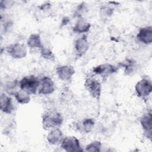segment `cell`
I'll return each instance as SVG.
<instances>
[{
    "instance_id": "5bb4252c",
    "label": "cell",
    "mask_w": 152,
    "mask_h": 152,
    "mask_svg": "<svg viewBox=\"0 0 152 152\" xmlns=\"http://www.w3.org/2000/svg\"><path fill=\"white\" fill-rule=\"evenodd\" d=\"M1 110L7 113H10L13 110L11 99L5 94L1 95Z\"/></svg>"
},
{
    "instance_id": "603a6c76",
    "label": "cell",
    "mask_w": 152,
    "mask_h": 152,
    "mask_svg": "<svg viewBox=\"0 0 152 152\" xmlns=\"http://www.w3.org/2000/svg\"><path fill=\"white\" fill-rule=\"evenodd\" d=\"M68 21H69V19H68V18L65 17V18H63V20H62V25L67 24V23H68Z\"/></svg>"
},
{
    "instance_id": "7c38bea8",
    "label": "cell",
    "mask_w": 152,
    "mask_h": 152,
    "mask_svg": "<svg viewBox=\"0 0 152 152\" xmlns=\"http://www.w3.org/2000/svg\"><path fill=\"white\" fill-rule=\"evenodd\" d=\"M63 139L62 132L58 128L51 131L47 136V140L51 144L56 145L61 144Z\"/></svg>"
},
{
    "instance_id": "44dd1931",
    "label": "cell",
    "mask_w": 152,
    "mask_h": 152,
    "mask_svg": "<svg viewBox=\"0 0 152 152\" xmlns=\"http://www.w3.org/2000/svg\"><path fill=\"white\" fill-rule=\"evenodd\" d=\"M40 52H41V55L43 58H45L49 60H53L55 58L54 55L52 53V52L49 49L43 47L42 49H40Z\"/></svg>"
},
{
    "instance_id": "3957f363",
    "label": "cell",
    "mask_w": 152,
    "mask_h": 152,
    "mask_svg": "<svg viewBox=\"0 0 152 152\" xmlns=\"http://www.w3.org/2000/svg\"><path fill=\"white\" fill-rule=\"evenodd\" d=\"M85 87L90 94L95 99H99L101 94V84L93 77H88L85 80Z\"/></svg>"
},
{
    "instance_id": "277c9868",
    "label": "cell",
    "mask_w": 152,
    "mask_h": 152,
    "mask_svg": "<svg viewBox=\"0 0 152 152\" xmlns=\"http://www.w3.org/2000/svg\"><path fill=\"white\" fill-rule=\"evenodd\" d=\"M135 91L139 97L142 99L147 97L151 94L152 91L151 81L145 78L140 80L136 84Z\"/></svg>"
},
{
    "instance_id": "d6986e66",
    "label": "cell",
    "mask_w": 152,
    "mask_h": 152,
    "mask_svg": "<svg viewBox=\"0 0 152 152\" xmlns=\"http://www.w3.org/2000/svg\"><path fill=\"white\" fill-rule=\"evenodd\" d=\"M102 147L101 142L99 141H94L86 147V151H100Z\"/></svg>"
},
{
    "instance_id": "7402d4cb",
    "label": "cell",
    "mask_w": 152,
    "mask_h": 152,
    "mask_svg": "<svg viewBox=\"0 0 152 152\" xmlns=\"http://www.w3.org/2000/svg\"><path fill=\"white\" fill-rule=\"evenodd\" d=\"M134 62L132 61H129L128 60V61L126 62V64L125 65H124L125 67V72H127V74H129L130 72H131L133 70V68H134Z\"/></svg>"
},
{
    "instance_id": "e0dca14e",
    "label": "cell",
    "mask_w": 152,
    "mask_h": 152,
    "mask_svg": "<svg viewBox=\"0 0 152 152\" xmlns=\"http://www.w3.org/2000/svg\"><path fill=\"white\" fill-rule=\"evenodd\" d=\"M90 24L84 21V20H79L75 25L73 28V30L75 33H82L87 32L90 28Z\"/></svg>"
},
{
    "instance_id": "4fadbf2b",
    "label": "cell",
    "mask_w": 152,
    "mask_h": 152,
    "mask_svg": "<svg viewBox=\"0 0 152 152\" xmlns=\"http://www.w3.org/2000/svg\"><path fill=\"white\" fill-rule=\"evenodd\" d=\"M75 48L80 56L83 55L87 52L88 49V43L86 36H83L75 41Z\"/></svg>"
},
{
    "instance_id": "ffe728a7",
    "label": "cell",
    "mask_w": 152,
    "mask_h": 152,
    "mask_svg": "<svg viewBox=\"0 0 152 152\" xmlns=\"http://www.w3.org/2000/svg\"><path fill=\"white\" fill-rule=\"evenodd\" d=\"M18 86H20V85H19V83L17 80H15L12 82H10L7 84L6 90L8 94L14 95V94L18 91V90L17 91L16 90V88Z\"/></svg>"
},
{
    "instance_id": "9a60e30c",
    "label": "cell",
    "mask_w": 152,
    "mask_h": 152,
    "mask_svg": "<svg viewBox=\"0 0 152 152\" xmlns=\"http://www.w3.org/2000/svg\"><path fill=\"white\" fill-rule=\"evenodd\" d=\"M27 45L31 48H37L42 49L43 48V46L41 43L40 36L38 34H33L30 35L27 40Z\"/></svg>"
},
{
    "instance_id": "5b68a950",
    "label": "cell",
    "mask_w": 152,
    "mask_h": 152,
    "mask_svg": "<svg viewBox=\"0 0 152 152\" xmlns=\"http://www.w3.org/2000/svg\"><path fill=\"white\" fill-rule=\"evenodd\" d=\"M61 147L66 151H81V148L78 140L73 136L64 138L61 142Z\"/></svg>"
},
{
    "instance_id": "7a4b0ae2",
    "label": "cell",
    "mask_w": 152,
    "mask_h": 152,
    "mask_svg": "<svg viewBox=\"0 0 152 152\" xmlns=\"http://www.w3.org/2000/svg\"><path fill=\"white\" fill-rule=\"evenodd\" d=\"M40 80L34 75L26 76L19 82L20 88L29 94H35L39 86Z\"/></svg>"
},
{
    "instance_id": "2e32d148",
    "label": "cell",
    "mask_w": 152,
    "mask_h": 152,
    "mask_svg": "<svg viewBox=\"0 0 152 152\" xmlns=\"http://www.w3.org/2000/svg\"><path fill=\"white\" fill-rule=\"evenodd\" d=\"M14 96L17 101L21 104H27L30 102V94L26 91L20 89L18 90L15 94Z\"/></svg>"
},
{
    "instance_id": "9c48e42d",
    "label": "cell",
    "mask_w": 152,
    "mask_h": 152,
    "mask_svg": "<svg viewBox=\"0 0 152 152\" xmlns=\"http://www.w3.org/2000/svg\"><path fill=\"white\" fill-rule=\"evenodd\" d=\"M117 68L112 65L106 64L98 65L93 68V72L102 77H107L109 75L115 72Z\"/></svg>"
},
{
    "instance_id": "52a82bcc",
    "label": "cell",
    "mask_w": 152,
    "mask_h": 152,
    "mask_svg": "<svg viewBox=\"0 0 152 152\" xmlns=\"http://www.w3.org/2000/svg\"><path fill=\"white\" fill-rule=\"evenodd\" d=\"M39 94H49L53 93L55 90L53 81L48 77H45L40 80L38 88Z\"/></svg>"
},
{
    "instance_id": "8fae6325",
    "label": "cell",
    "mask_w": 152,
    "mask_h": 152,
    "mask_svg": "<svg viewBox=\"0 0 152 152\" xmlns=\"http://www.w3.org/2000/svg\"><path fill=\"white\" fill-rule=\"evenodd\" d=\"M151 113L150 112L142 116L141 118L140 123L141 126L147 134V138H151Z\"/></svg>"
},
{
    "instance_id": "6da1fadb",
    "label": "cell",
    "mask_w": 152,
    "mask_h": 152,
    "mask_svg": "<svg viewBox=\"0 0 152 152\" xmlns=\"http://www.w3.org/2000/svg\"><path fill=\"white\" fill-rule=\"evenodd\" d=\"M63 122L62 115L56 111H49L46 113L42 119L43 127L45 129L55 128L60 126Z\"/></svg>"
},
{
    "instance_id": "ba28073f",
    "label": "cell",
    "mask_w": 152,
    "mask_h": 152,
    "mask_svg": "<svg viewBox=\"0 0 152 152\" xmlns=\"http://www.w3.org/2000/svg\"><path fill=\"white\" fill-rule=\"evenodd\" d=\"M74 73L75 70L74 68L70 65H63L56 68V74L62 80H69Z\"/></svg>"
},
{
    "instance_id": "ac0fdd59",
    "label": "cell",
    "mask_w": 152,
    "mask_h": 152,
    "mask_svg": "<svg viewBox=\"0 0 152 152\" xmlns=\"http://www.w3.org/2000/svg\"><path fill=\"white\" fill-rule=\"evenodd\" d=\"M94 121L93 119L91 118H87L85 119L81 125L80 126H78V129L80 131L84 132H89L94 127Z\"/></svg>"
},
{
    "instance_id": "30bf717a",
    "label": "cell",
    "mask_w": 152,
    "mask_h": 152,
    "mask_svg": "<svg viewBox=\"0 0 152 152\" xmlns=\"http://www.w3.org/2000/svg\"><path fill=\"white\" fill-rule=\"evenodd\" d=\"M137 39L144 44H150L152 42V27L148 26L140 30L137 36Z\"/></svg>"
},
{
    "instance_id": "8992f818",
    "label": "cell",
    "mask_w": 152,
    "mask_h": 152,
    "mask_svg": "<svg viewBox=\"0 0 152 152\" xmlns=\"http://www.w3.org/2000/svg\"><path fill=\"white\" fill-rule=\"evenodd\" d=\"M7 52L9 55L15 59H21L26 56L27 49L26 47L19 43L10 45L7 48Z\"/></svg>"
}]
</instances>
